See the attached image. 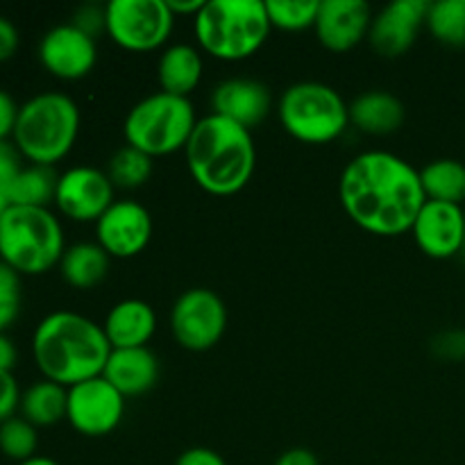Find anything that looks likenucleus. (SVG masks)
Here are the masks:
<instances>
[{
    "instance_id": "nucleus-1",
    "label": "nucleus",
    "mask_w": 465,
    "mask_h": 465,
    "mask_svg": "<svg viewBox=\"0 0 465 465\" xmlns=\"http://www.w3.org/2000/svg\"><path fill=\"white\" fill-rule=\"evenodd\" d=\"M339 198L350 221L375 236L411 232L427 203L420 171L386 150H368L350 159L341 173Z\"/></svg>"
},
{
    "instance_id": "nucleus-2",
    "label": "nucleus",
    "mask_w": 465,
    "mask_h": 465,
    "mask_svg": "<svg viewBox=\"0 0 465 465\" xmlns=\"http://www.w3.org/2000/svg\"><path fill=\"white\" fill-rule=\"evenodd\" d=\"M112 354L103 325L75 312H53L32 334V357L44 380L71 389L103 375Z\"/></svg>"
},
{
    "instance_id": "nucleus-3",
    "label": "nucleus",
    "mask_w": 465,
    "mask_h": 465,
    "mask_svg": "<svg viewBox=\"0 0 465 465\" xmlns=\"http://www.w3.org/2000/svg\"><path fill=\"white\" fill-rule=\"evenodd\" d=\"M184 157L195 184L218 198L243 191L257 166L252 132L216 114L200 118Z\"/></svg>"
},
{
    "instance_id": "nucleus-4",
    "label": "nucleus",
    "mask_w": 465,
    "mask_h": 465,
    "mask_svg": "<svg viewBox=\"0 0 465 465\" xmlns=\"http://www.w3.org/2000/svg\"><path fill=\"white\" fill-rule=\"evenodd\" d=\"M80 134V107L59 91L32 95L18 107L12 143L35 166H50L68 157Z\"/></svg>"
},
{
    "instance_id": "nucleus-5",
    "label": "nucleus",
    "mask_w": 465,
    "mask_h": 465,
    "mask_svg": "<svg viewBox=\"0 0 465 465\" xmlns=\"http://www.w3.org/2000/svg\"><path fill=\"white\" fill-rule=\"evenodd\" d=\"M203 53L221 62H243L257 54L271 36L266 0H204L193 18Z\"/></svg>"
},
{
    "instance_id": "nucleus-6",
    "label": "nucleus",
    "mask_w": 465,
    "mask_h": 465,
    "mask_svg": "<svg viewBox=\"0 0 465 465\" xmlns=\"http://www.w3.org/2000/svg\"><path fill=\"white\" fill-rule=\"evenodd\" d=\"M64 252V227L50 207L9 204L0 218V262L18 275H44L59 266Z\"/></svg>"
},
{
    "instance_id": "nucleus-7",
    "label": "nucleus",
    "mask_w": 465,
    "mask_h": 465,
    "mask_svg": "<svg viewBox=\"0 0 465 465\" xmlns=\"http://www.w3.org/2000/svg\"><path fill=\"white\" fill-rule=\"evenodd\" d=\"M198 121L189 98L157 91L127 112L123 136L127 145L148 157H168L186 148Z\"/></svg>"
},
{
    "instance_id": "nucleus-8",
    "label": "nucleus",
    "mask_w": 465,
    "mask_h": 465,
    "mask_svg": "<svg viewBox=\"0 0 465 465\" xmlns=\"http://www.w3.org/2000/svg\"><path fill=\"white\" fill-rule=\"evenodd\" d=\"M277 118L289 136L307 145H325L339 139L350 125V104L322 82H295L277 103Z\"/></svg>"
},
{
    "instance_id": "nucleus-9",
    "label": "nucleus",
    "mask_w": 465,
    "mask_h": 465,
    "mask_svg": "<svg viewBox=\"0 0 465 465\" xmlns=\"http://www.w3.org/2000/svg\"><path fill=\"white\" fill-rule=\"evenodd\" d=\"M107 35L118 48L153 53L162 48L175 25L166 0H112L104 5Z\"/></svg>"
},
{
    "instance_id": "nucleus-10",
    "label": "nucleus",
    "mask_w": 465,
    "mask_h": 465,
    "mask_svg": "<svg viewBox=\"0 0 465 465\" xmlns=\"http://www.w3.org/2000/svg\"><path fill=\"white\" fill-rule=\"evenodd\" d=\"M227 330V307L216 291L195 286L184 291L171 309L173 339L189 352H207Z\"/></svg>"
},
{
    "instance_id": "nucleus-11",
    "label": "nucleus",
    "mask_w": 465,
    "mask_h": 465,
    "mask_svg": "<svg viewBox=\"0 0 465 465\" xmlns=\"http://www.w3.org/2000/svg\"><path fill=\"white\" fill-rule=\"evenodd\" d=\"M125 418V398L103 375L68 389L66 420L86 439H103Z\"/></svg>"
},
{
    "instance_id": "nucleus-12",
    "label": "nucleus",
    "mask_w": 465,
    "mask_h": 465,
    "mask_svg": "<svg viewBox=\"0 0 465 465\" xmlns=\"http://www.w3.org/2000/svg\"><path fill=\"white\" fill-rule=\"evenodd\" d=\"M107 173L95 166H73L64 171L54 191V207L73 223H98L116 203Z\"/></svg>"
},
{
    "instance_id": "nucleus-13",
    "label": "nucleus",
    "mask_w": 465,
    "mask_h": 465,
    "mask_svg": "<svg viewBox=\"0 0 465 465\" xmlns=\"http://www.w3.org/2000/svg\"><path fill=\"white\" fill-rule=\"evenodd\" d=\"M153 239V216L136 200H116L95 223V243L112 259H132Z\"/></svg>"
},
{
    "instance_id": "nucleus-14",
    "label": "nucleus",
    "mask_w": 465,
    "mask_h": 465,
    "mask_svg": "<svg viewBox=\"0 0 465 465\" xmlns=\"http://www.w3.org/2000/svg\"><path fill=\"white\" fill-rule=\"evenodd\" d=\"M39 62L57 80L77 82L94 71L98 45L94 36L77 30L73 23H62L41 36Z\"/></svg>"
},
{
    "instance_id": "nucleus-15",
    "label": "nucleus",
    "mask_w": 465,
    "mask_h": 465,
    "mask_svg": "<svg viewBox=\"0 0 465 465\" xmlns=\"http://www.w3.org/2000/svg\"><path fill=\"white\" fill-rule=\"evenodd\" d=\"M427 9H430L427 0H393L372 14L371 32H368L372 50L386 59L407 54L425 27Z\"/></svg>"
},
{
    "instance_id": "nucleus-16",
    "label": "nucleus",
    "mask_w": 465,
    "mask_h": 465,
    "mask_svg": "<svg viewBox=\"0 0 465 465\" xmlns=\"http://www.w3.org/2000/svg\"><path fill=\"white\" fill-rule=\"evenodd\" d=\"M371 23L372 9L363 0H325L318 7L313 32L330 53H350L368 39Z\"/></svg>"
},
{
    "instance_id": "nucleus-17",
    "label": "nucleus",
    "mask_w": 465,
    "mask_h": 465,
    "mask_svg": "<svg viewBox=\"0 0 465 465\" xmlns=\"http://www.w3.org/2000/svg\"><path fill=\"white\" fill-rule=\"evenodd\" d=\"M465 212L459 204L427 200L411 227V234L422 254L431 259H450L461 254Z\"/></svg>"
},
{
    "instance_id": "nucleus-18",
    "label": "nucleus",
    "mask_w": 465,
    "mask_h": 465,
    "mask_svg": "<svg viewBox=\"0 0 465 465\" xmlns=\"http://www.w3.org/2000/svg\"><path fill=\"white\" fill-rule=\"evenodd\" d=\"M271 107V89L263 82L250 77H230L212 91V114L250 132L266 121Z\"/></svg>"
},
{
    "instance_id": "nucleus-19",
    "label": "nucleus",
    "mask_w": 465,
    "mask_h": 465,
    "mask_svg": "<svg viewBox=\"0 0 465 465\" xmlns=\"http://www.w3.org/2000/svg\"><path fill=\"white\" fill-rule=\"evenodd\" d=\"M159 372H162V366L153 350L127 348L112 350L103 377L127 400L154 389L159 381Z\"/></svg>"
},
{
    "instance_id": "nucleus-20",
    "label": "nucleus",
    "mask_w": 465,
    "mask_h": 465,
    "mask_svg": "<svg viewBox=\"0 0 465 465\" xmlns=\"http://www.w3.org/2000/svg\"><path fill=\"white\" fill-rule=\"evenodd\" d=\"M103 330L112 350L145 348L157 330V313L143 300H121L109 309Z\"/></svg>"
},
{
    "instance_id": "nucleus-21",
    "label": "nucleus",
    "mask_w": 465,
    "mask_h": 465,
    "mask_svg": "<svg viewBox=\"0 0 465 465\" xmlns=\"http://www.w3.org/2000/svg\"><path fill=\"white\" fill-rule=\"evenodd\" d=\"M203 50L191 44H173L159 54L157 80L163 94L189 98L203 80Z\"/></svg>"
},
{
    "instance_id": "nucleus-22",
    "label": "nucleus",
    "mask_w": 465,
    "mask_h": 465,
    "mask_svg": "<svg viewBox=\"0 0 465 465\" xmlns=\"http://www.w3.org/2000/svg\"><path fill=\"white\" fill-rule=\"evenodd\" d=\"M404 123V104L398 95L389 91H368L357 95L350 104V125L363 134L386 136L393 134Z\"/></svg>"
},
{
    "instance_id": "nucleus-23",
    "label": "nucleus",
    "mask_w": 465,
    "mask_h": 465,
    "mask_svg": "<svg viewBox=\"0 0 465 465\" xmlns=\"http://www.w3.org/2000/svg\"><path fill=\"white\" fill-rule=\"evenodd\" d=\"M109 266H112V257L98 243L82 241L66 248L59 262V272L68 286L89 291L103 284L104 277L109 275Z\"/></svg>"
},
{
    "instance_id": "nucleus-24",
    "label": "nucleus",
    "mask_w": 465,
    "mask_h": 465,
    "mask_svg": "<svg viewBox=\"0 0 465 465\" xmlns=\"http://www.w3.org/2000/svg\"><path fill=\"white\" fill-rule=\"evenodd\" d=\"M66 404L68 389L50 380H41L23 391L18 413L39 430V427H53L66 420Z\"/></svg>"
},
{
    "instance_id": "nucleus-25",
    "label": "nucleus",
    "mask_w": 465,
    "mask_h": 465,
    "mask_svg": "<svg viewBox=\"0 0 465 465\" xmlns=\"http://www.w3.org/2000/svg\"><path fill=\"white\" fill-rule=\"evenodd\" d=\"M427 200L448 204L465 203V163L459 159H434L420 171Z\"/></svg>"
},
{
    "instance_id": "nucleus-26",
    "label": "nucleus",
    "mask_w": 465,
    "mask_h": 465,
    "mask_svg": "<svg viewBox=\"0 0 465 465\" xmlns=\"http://www.w3.org/2000/svg\"><path fill=\"white\" fill-rule=\"evenodd\" d=\"M59 175L50 166H23L7 191L9 204L16 207H50L54 203Z\"/></svg>"
},
{
    "instance_id": "nucleus-27",
    "label": "nucleus",
    "mask_w": 465,
    "mask_h": 465,
    "mask_svg": "<svg viewBox=\"0 0 465 465\" xmlns=\"http://www.w3.org/2000/svg\"><path fill=\"white\" fill-rule=\"evenodd\" d=\"M425 27L439 44L450 48L465 45V0H436L427 9Z\"/></svg>"
},
{
    "instance_id": "nucleus-28",
    "label": "nucleus",
    "mask_w": 465,
    "mask_h": 465,
    "mask_svg": "<svg viewBox=\"0 0 465 465\" xmlns=\"http://www.w3.org/2000/svg\"><path fill=\"white\" fill-rule=\"evenodd\" d=\"M107 177L114 189L134 191L141 189L153 175V157L143 154L132 145H123L112 154L107 163Z\"/></svg>"
},
{
    "instance_id": "nucleus-29",
    "label": "nucleus",
    "mask_w": 465,
    "mask_h": 465,
    "mask_svg": "<svg viewBox=\"0 0 465 465\" xmlns=\"http://www.w3.org/2000/svg\"><path fill=\"white\" fill-rule=\"evenodd\" d=\"M318 7V0H266L271 25L282 32H302L313 27Z\"/></svg>"
},
{
    "instance_id": "nucleus-30",
    "label": "nucleus",
    "mask_w": 465,
    "mask_h": 465,
    "mask_svg": "<svg viewBox=\"0 0 465 465\" xmlns=\"http://www.w3.org/2000/svg\"><path fill=\"white\" fill-rule=\"evenodd\" d=\"M36 448H39V434H36V427L30 425L25 418L14 416L0 422V452L5 457L18 465L36 457Z\"/></svg>"
},
{
    "instance_id": "nucleus-31",
    "label": "nucleus",
    "mask_w": 465,
    "mask_h": 465,
    "mask_svg": "<svg viewBox=\"0 0 465 465\" xmlns=\"http://www.w3.org/2000/svg\"><path fill=\"white\" fill-rule=\"evenodd\" d=\"M21 313V275L0 262V331H7Z\"/></svg>"
},
{
    "instance_id": "nucleus-32",
    "label": "nucleus",
    "mask_w": 465,
    "mask_h": 465,
    "mask_svg": "<svg viewBox=\"0 0 465 465\" xmlns=\"http://www.w3.org/2000/svg\"><path fill=\"white\" fill-rule=\"evenodd\" d=\"M431 352L443 361H463L465 359V330H448L431 341Z\"/></svg>"
},
{
    "instance_id": "nucleus-33",
    "label": "nucleus",
    "mask_w": 465,
    "mask_h": 465,
    "mask_svg": "<svg viewBox=\"0 0 465 465\" xmlns=\"http://www.w3.org/2000/svg\"><path fill=\"white\" fill-rule=\"evenodd\" d=\"M21 153L16 150V145L9 143V141H0V193L7 195L9 186L16 180V175L21 173Z\"/></svg>"
},
{
    "instance_id": "nucleus-34",
    "label": "nucleus",
    "mask_w": 465,
    "mask_h": 465,
    "mask_svg": "<svg viewBox=\"0 0 465 465\" xmlns=\"http://www.w3.org/2000/svg\"><path fill=\"white\" fill-rule=\"evenodd\" d=\"M71 23L77 30H82L84 35L95 39L100 32L107 30V14H104V7H100V5H82Z\"/></svg>"
},
{
    "instance_id": "nucleus-35",
    "label": "nucleus",
    "mask_w": 465,
    "mask_h": 465,
    "mask_svg": "<svg viewBox=\"0 0 465 465\" xmlns=\"http://www.w3.org/2000/svg\"><path fill=\"white\" fill-rule=\"evenodd\" d=\"M21 393L18 381L12 372L0 371V422L16 416L18 404H21Z\"/></svg>"
},
{
    "instance_id": "nucleus-36",
    "label": "nucleus",
    "mask_w": 465,
    "mask_h": 465,
    "mask_svg": "<svg viewBox=\"0 0 465 465\" xmlns=\"http://www.w3.org/2000/svg\"><path fill=\"white\" fill-rule=\"evenodd\" d=\"M18 107H21V104L14 103L12 95H9L7 91L0 89V141L12 139L14 127H16Z\"/></svg>"
},
{
    "instance_id": "nucleus-37",
    "label": "nucleus",
    "mask_w": 465,
    "mask_h": 465,
    "mask_svg": "<svg viewBox=\"0 0 465 465\" xmlns=\"http://www.w3.org/2000/svg\"><path fill=\"white\" fill-rule=\"evenodd\" d=\"M18 41H21V36H18L16 25L0 14V64L9 62L16 54Z\"/></svg>"
},
{
    "instance_id": "nucleus-38",
    "label": "nucleus",
    "mask_w": 465,
    "mask_h": 465,
    "mask_svg": "<svg viewBox=\"0 0 465 465\" xmlns=\"http://www.w3.org/2000/svg\"><path fill=\"white\" fill-rule=\"evenodd\" d=\"M175 465H227L225 459L209 448H191L177 457Z\"/></svg>"
},
{
    "instance_id": "nucleus-39",
    "label": "nucleus",
    "mask_w": 465,
    "mask_h": 465,
    "mask_svg": "<svg viewBox=\"0 0 465 465\" xmlns=\"http://www.w3.org/2000/svg\"><path fill=\"white\" fill-rule=\"evenodd\" d=\"M18 361V352L14 341L9 339L7 331H0V371L3 372H12L16 368Z\"/></svg>"
},
{
    "instance_id": "nucleus-40",
    "label": "nucleus",
    "mask_w": 465,
    "mask_h": 465,
    "mask_svg": "<svg viewBox=\"0 0 465 465\" xmlns=\"http://www.w3.org/2000/svg\"><path fill=\"white\" fill-rule=\"evenodd\" d=\"M275 465H321V463H318L316 454H313L312 450L293 448V450H286V452L277 459Z\"/></svg>"
},
{
    "instance_id": "nucleus-41",
    "label": "nucleus",
    "mask_w": 465,
    "mask_h": 465,
    "mask_svg": "<svg viewBox=\"0 0 465 465\" xmlns=\"http://www.w3.org/2000/svg\"><path fill=\"white\" fill-rule=\"evenodd\" d=\"M171 12L177 16H198V12L203 9L204 0H166Z\"/></svg>"
},
{
    "instance_id": "nucleus-42",
    "label": "nucleus",
    "mask_w": 465,
    "mask_h": 465,
    "mask_svg": "<svg viewBox=\"0 0 465 465\" xmlns=\"http://www.w3.org/2000/svg\"><path fill=\"white\" fill-rule=\"evenodd\" d=\"M18 465H62V463H57L54 459H50V457H39V454H36V457L27 459V461H23Z\"/></svg>"
},
{
    "instance_id": "nucleus-43",
    "label": "nucleus",
    "mask_w": 465,
    "mask_h": 465,
    "mask_svg": "<svg viewBox=\"0 0 465 465\" xmlns=\"http://www.w3.org/2000/svg\"><path fill=\"white\" fill-rule=\"evenodd\" d=\"M7 207H9V200H7V195H3V193H0V218H3V213L7 212Z\"/></svg>"
},
{
    "instance_id": "nucleus-44",
    "label": "nucleus",
    "mask_w": 465,
    "mask_h": 465,
    "mask_svg": "<svg viewBox=\"0 0 465 465\" xmlns=\"http://www.w3.org/2000/svg\"><path fill=\"white\" fill-rule=\"evenodd\" d=\"M461 257L465 259V232H463V245H461Z\"/></svg>"
}]
</instances>
